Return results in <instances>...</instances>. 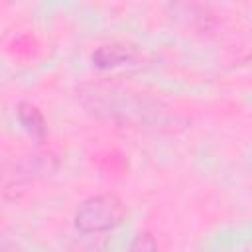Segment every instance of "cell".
Instances as JSON below:
<instances>
[{
    "instance_id": "obj_1",
    "label": "cell",
    "mask_w": 252,
    "mask_h": 252,
    "mask_svg": "<svg viewBox=\"0 0 252 252\" xmlns=\"http://www.w3.org/2000/svg\"><path fill=\"white\" fill-rule=\"evenodd\" d=\"M81 98L91 112L132 128L173 130L177 124V114L169 106L140 93L89 87L81 91Z\"/></svg>"
},
{
    "instance_id": "obj_3",
    "label": "cell",
    "mask_w": 252,
    "mask_h": 252,
    "mask_svg": "<svg viewBox=\"0 0 252 252\" xmlns=\"http://www.w3.org/2000/svg\"><path fill=\"white\" fill-rule=\"evenodd\" d=\"M134 57H136V51L126 43H104V45H98L91 55L93 63L98 69H110V67L122 65L126 61H132Z\"/></svg>"
},
{
    "instance_id": "obj_4",
    "label": "cell",
    "mask_w": 252,
    "mask_h": 252,
    "mask_svg": "<svg viewBox=\"0 0 252 252\" xmlns=\"http://www.w3.org/2000/svg\"><path fill=\"white\" fill-rule=\"evenodd\" d=\"M171 14L183 22H187L189 26L201 28V30H209L215 22V12L209 6L203 4H193V2H185V4H173L171 6Z\"/></svg>"
},
{
    "instance_id": "obj_5",
    "label": "cell",
    "mask_w": 252,
    "mask_h": 252,
    "mask_svg": "<svg viewBox=\"0 0 252 252\" xmlns=\"http://www.w3.org/2000/svg\"><path fill=\"white\" fill-rule=\"evenodd\" d=\"M18 118H20L22 126H24L33 138H37V140H43V138H45V134H47V122H45L41 110H39L35 104L26 102V100L20 102V104H18Z\"/></svg>"
},
{
    "instance_id": "obj_2",
    "label": "cell",
    "mask_w": 252,
    "mask_h": 252,
    "mask_svg": "<svg viewBox=\"0 0 252 252\" xmlns=\"http://www.w3.org/2000/svg\"><path fill=\"white\" fill-rule=\"evenodd\" d=\"M126 215V207L114 193H102L89 197L83 201L79 211L75 213V226L81 232H104L122 222Z\"/></svg>"
},
{
    "instance_id": "obj_6",
    "label": "cell",
    "mask_w": 252,
    "mask_h": 252,
    "mask_svg": "<svg viewBox=\"0 0 252 252\" xmlns=\"http://www.w3.org/2000/svg\"><path fill=\"white\" fill-rule=\"evenodd\" d=\"M126 252H158V242L152 232H140Z\"/></svg>"
}]
</instances>
